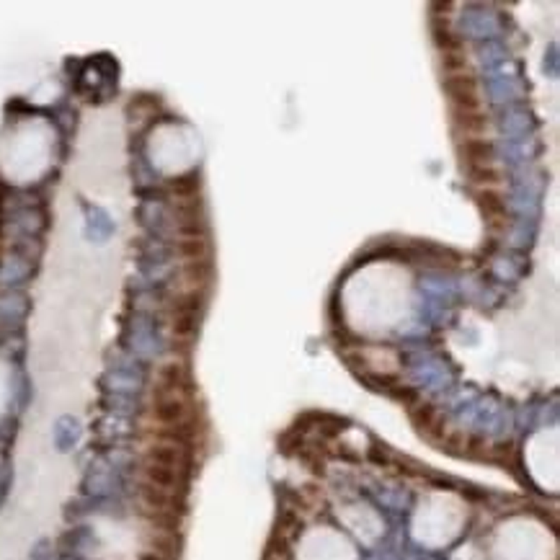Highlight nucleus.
Returning a JSON list of instances; mask_svg holds the SVG:
<instances>
[{
	"instance_id": "nucleus-1",
	"label": "nucleus",
	"mask_w": 560,
	"mask_h": 560,
	"mask_svg": "<svg viewBox=\"0 0 560 560\" xmlns=\"http://www.w3.org/2000/svg\"><path fill=\"white\" fill-rule=\"evenodd\" d=\"M444 88H447L449 98H452V109H457V112H480L478 83L472 78V72L447 75Z\"/></svg>"
},
{
	"instance_id": "nucleus-2",
	"label": "nucleus",
	"mask_w": 560,
	"mask_h": 560,
	"mask_svg": "<svg viewBox=\"0 0 560 560\" xmlns=\"http://www.w3.org/2000/svg\"><path fill=\"white\" fill-rule=\"evenodd\" d=\"M478 204L483 207L486 220H488V225L493 230L504 232L506 227H509V212H506V204H504V199H501V194L493 192V189H483V192L478 194Z\"/></svg>"
},
{
	"instance_id": "nucleus-3",
	"label": "nucleus",
	"mask_w": 560,
	"mask_h": 560,
	"mask_svg": "<svg viewBox=\"0 0 560 560\" xmlns=\"http://www.w3.org/2000/svg\"><path fill=\"white\" fill-rule=\"evenodd\" d=\"M462 155H465V160H467V166H472V163H491V158H493V145H491L486 137H465Z\"/></svg>"
},
{
	"instance_id": "nucleus-4",
	"label": "nucleus",
	"mask_w": 560,
	"mask_h": 560,
	"mask_svg": "<svg viewBox=\"0 0 560 560\" xmlns=\"http://www.w3.org/2000/svg\"><path fill=\"white\" fill-rule=\"evenodd\" d=\"M452 114H455V124L467 137H480L488 129V116L483 112H457V109H452Z\"/></svg>"
},
{
	"instance_id": "nucleus-5",
	"label": "nucleus",
	"mask_w": 560,
	"mask_h": 560,
	"mask_svg": "<svg viewBox=\"0 0 560 560\" xmlns=\"http://www.w3.org/2000/svg\"><path fill=\"white\" fill-rule=\"evenodd\" d=\"M176 251H178V256L184 258V264H192V261H204L209 248L204 238H181Z\"/></svg>"
},
{
	"instance_id": "nucleus-6",
	"label": "nucleus",
	"mask_w": 560,
	"mask_h": 560,
	"mask_svg": "<svg viewBox=\"0 0 560 560\" xmlns=\"http://www.w3.org/2000/svg\"><path fill=\"white\" fill-rule=\"evenodd\" d=\"M467 171H470L472 181H478L483 186H493L501 181V171L493 163H472V166H467Z\"/></svg>"
}]
</instances>
